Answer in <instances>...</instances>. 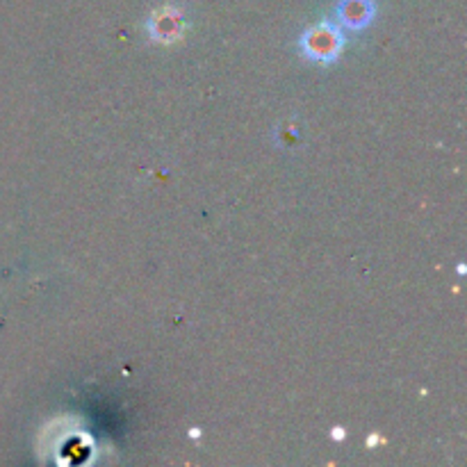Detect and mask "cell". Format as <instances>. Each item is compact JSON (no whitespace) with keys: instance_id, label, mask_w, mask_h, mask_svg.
Here are the masks:
<instances>
[{"instance_id":"cell-1","label":"cell","mask_w":467,"mask_h":467,"mask_svg":"<svg viewBox=\"0 0 467 467\" xmlns=\"http://www.w3.org/2000/svg\"><path fill=\"white\" fill-rule=\"evenodd\" d=\"M342 48H345V35H342V27L337 23L322 21L308 27L301 36V50L310 62L333 64L340 57Z\"/></svg>"},{"instance_id":"cell-2","label":"cell","mask_w":467,"mask_h":467,"mask_svg":"<svg viewBox=\"0 0 467 467\" xmlns=\"http://www.w3.org/2000/svg\"><path fill=\"white\" fill-rule=\"evenodd\" d=\"M146 30H149L150 39L160 41V44H173L185 35V18L178 7H160L146 21Z\"/></svg>"},{"instance_id":"cell-3","label":"cell","mask_w":467,"mask_h":467,"mask_svg":"<svg viewBox=\"0 0 467 467\" xmlns=\"http://www.w3.org/2000/svg\"><path fill=\"white\" fill-rule=\"evenodd\" d=\"M374 3L372 0H340L337 5V21L349 30H363L372 23Z\"/></svg>"}]
</instances>
